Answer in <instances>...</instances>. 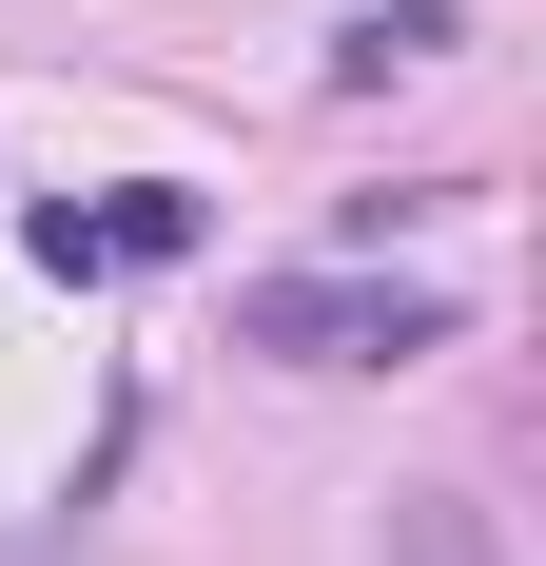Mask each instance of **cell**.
<instances>
[{"label":"cell","mask_w":546,"mask_h":566,"mask_svg":"<svg viewBox=\"0 0 546 566\" xmlns=\"http://www.w3.org/2000/svg\"><path fill=\"white\" fill-rule=\"evenodd\" d=\"M254 352H293V371H410V352H449V293H332V274H293V293H254Z\"/></svg>","instance_id":"cell-1"},{"label":"cell","mask_w":546,"mask_h":566,"mask_svg":"<svg viewBox=\"0 0 546 566\" xmlns=\"http://www.w3.org/2000/svg\"><path fill=\"white\" fill-rule=\"evenodd\" d=\"M40 254H196V196H117V216H59Z\"/></svg>","instance_id":"cell-4"},{"label":"cell","mask_w":546,"mask_h":566,"mask_svg":"<svg viewBox=\"0 0 546 566\" xmlns=\"http://www.w3.org/2000/svg\"><path fill=\"white\" fill-rule=\"evenodd\" d=\"M449 40H469V0H371V20H351V40H332V78H351V98H371V78H430Z\"/></svg>","instance_id":"cell-2"},{"label":"cell","mask_w":546,"mask_h":566,"mask_svg":"<svg viewBox=\"0 0 546 566\" xmlns=\"http://www.w3.org/2000/svg\"><path fill=\"white\" fill-rule=\"evenodd\" d=\"M390 566H507V527L469 489H390Z\"/></svg>","instance_id":"cell-3"}]
</instances>
